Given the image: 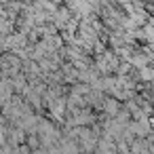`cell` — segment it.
<instances>
[{"label":"cell","mask_w":154,"mask_h":154,"mask_svg":"<svg viewBox=\"0 0 154 154\" xmlns=\"http://www.w3.org/2000/svg\"><path fill=\"white\" fill-rule=\"evenodd\" d=\"M32 154H47L45 148H38V150H32Z\"/></svg>","instance_id":"cell-2"},{"label":"cell","mask_w":154,"mask_h":154,"mask_svg":"<svg viewBox=\"0 0 154 154\" xmlns=\"http://www.w3.org/2000/svg\"><path fill=\"white\" fill-rule=\"evenodd\" d=\"M101 110L106 112V116H116L118 110H120V103H118L114 97H106L103 103H101Z\"/></svg>","instance_id":"cell-1"}]
</instances>
